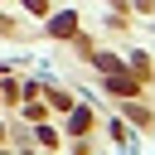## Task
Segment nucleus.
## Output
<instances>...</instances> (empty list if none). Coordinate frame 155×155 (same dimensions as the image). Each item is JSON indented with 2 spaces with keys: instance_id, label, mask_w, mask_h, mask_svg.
Returning a JSON list of instances; mask_svg holds the SVG:
<instances>
[{
  "instance_id": "1",
  "label": "nucleus",
  "mask_w": 155,
  "mask_h": 155,
  "mask_svg": "<svg viewBox=\"0 0 155 155\" xmlns=\"http://www.w3.org/2000/svg\"><path fill=\"white\" fill-rule=\"evenodd\" d=\"M53 34H73V15H58L53 19Z\"/></svg>"
}]
</instances>
